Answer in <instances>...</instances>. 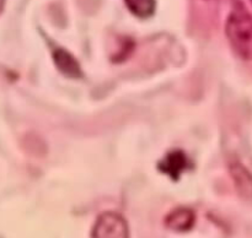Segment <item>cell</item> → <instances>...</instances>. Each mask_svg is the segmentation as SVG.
<instances>
[{"label":"cell","mask_w":252,"mask_h":238,"mask_svg":"<svg viewBox=\"0 0 252 238\" xmlns=\"http://www.w3.org/2000/svg\"><path fill=\"white\" fill-rule=\"evenodd\" d=\"M53 61L58 70L66 78L78 79L81 76L80 64L65 49L58 48L53 52Z\"/></svg>","instance_id":"cell-5"},{"label":"cell","mask_w":252,"mask_h":238,"mask_svg":"<svg viewBox=\"0 0 252 238\" xmlns=\"http://www.w3.org/2000/svg\"><path fill=\"white\" fill-rule=\"evenodd\" d=\"M125 4L130 14L138 19H149L157 9L155 0H125Z\"/></svg>","instance_id":"cell-7"},{"label":"cell","mask_w":252,"mask_h":238,"mask_svg":"<svg viewBox=\"0 0 252 238\" xmlns=\"http://www.w3.org/2000/svg\"><path fill=\"white\" fill-rule=\"evenodd\" d=\"M251 1H252V0H251Z\"/></svg>","instance_id":"cell-8"},{"label":"cell","mask_w":252,"mask_h":238,"mask_svg":"<svg viewBox=\"0 0 252 238\" xmlns=\"http://www.w3.org/2000/svg\"><path fill=\"white\" fill-rule=\"evenodd\" d=\"M231 49L244 60H252V15L241 1L233 4L225 22Z\"/></svg>","instance_id":"cell-1"},{"label":"cell","mask_w":252,"mask_h":238,"mask_svg":"<svg viewBox=\"0 0 252 238\" xmlns=\"http://www.w3.org/2000/svg\"><path fill=\"white\" fill-rule=\"evenodd\" d=\"M91 238H129L127 221L120 213L103 212L94 225Z\"/></svg>","instance_id":"cell-2"},{"label":"cell","mask_w":252,"mask_h":238,"mask_svg":"<svg viewBox=\"0 0 252 238\" xmlns=\"http://www.w3.org/2000/svg\"><path fill=\"white\" fill-rule=\"evenodd\" d=\"M160 171L172 179H179L180 174L187 168V157L182 151H171L159 163Z\"/></svg>","instance_id":"cell-6"},{"label":"cell","mask_w":252,"mask_h":238,"mask_svg":"<svg viewBox=\"0 0 252 238\" xmlns=\"http://www.w3.org/2000/svg\"><path fill=\"white\" fill-rule=\"evenodd\" d=\"M229 172L238 193L246 200H252V173L239 161L229 163Z\"/></svg>","instance_id":"cell-3"},{"label":"cell","mask_w":252,"mask_h":238,"mask_svg":"<svg viewBox=\"0 0 252 238\" xmlns=\"http://www.w3.org/2000/svg\"><path fill=\"white\" fill-rule=\"evenodd\" d=\"M196 216L191 209L179 208L172 210L165 218V223L167 227L176 232H185V231L191 230L194 225Z\"/></svg>","instance_id":"cell-4"}]
</instances>
